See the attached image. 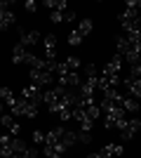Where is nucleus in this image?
<instances>
[{
	"instance_id": "obj_9",
	"label": "nucleus",
	"mask_w": 141,
	"mask_h": 158,
	"mask_svg": "<svg viewBox=\"0 0 141 158\" xmlns=\"http://www.w3.org/2000/svg\"><path fill=\"white\" fill-rule=\"evenodd\" d=\"M42 43H45V59L47 61H54V57H57V38L49 33V35H45Z\"/></svg>"
},
{
	"instance_id": "obj_5",
	"label": "nucleus",
	"mask_w": 141,
	"mask_h": 158,
	"mask_svg": "<svg viewBox=\"0 0 141 158\" xmlns=\"http://www.w3.org/2000/svg\"><path fill=\"white\" fill-rule=\"evenodd\" d=\"M141 130V118H132V120H129V123H127V127H125V130H120L122 132V142H129V139H134L136 137V132H139Z\"/></svg>"
},
{
	"instance_id": "obj_24",
	"label": "nucleus",
	"mask_w": 141,
	"mask_h": 158,
	"mask_svg": "<svg viewBox=\"0 0 141 158\" xmlns=\"http://www.w3.org/2000/svg\"><path fill=\"white\" fill-rule=\"evenodd\" d=\"M82 61L78 59V57H68L66 59V66H68V71H78V66H80Z\"/></svg>"
},
{
	"instance_id": "obj_28",
	"label": "nucleus",
	"mask_w": 141,
	"mask_h": 158,
	"mask_svg": "<svg viewBox=\"0 0 141 158\" xmlns=\"http://www.w3.org/2000/svg\"><path fill=\"white\" fill-rule=\"evenodd\" d=\"M125 7H129V10L139 12V7H141V0H127V5H125Z\"/></svg>"
},
{
	"instance_id": "obj_25",
	"label": "nucleus",
	"mask_w": 141,
	"mask_h": 158,
	"mask_svg": "<svg viewBox=\"0 0 141 158\" xmlns=\"http://www.w3.org/2000/svg\"><path fill=\"white\" fill-rule=\"evenodd\" d=\"M12 158H38V153H35V149H26V151H21V153H14Z\"/></svg>"
},
{
	"instance_id": "obj_6",
	"label": "nucleus",
	"mask_w": 141,
	"mask_h": 158,
	"mask_svg": "<svg viewBox=\"0 0 141 158\" xmlns=\"http://www.w3.org/2000/svg\"><path fill=\"white\" fill-rule=\"evenodd\" d=\"M122 85H127L132 99H141V78H132V76H127V78H122Z\"/></svg>"
},
{
	"instance_id": "obj_20",
	"label": "nucleus",
	"mask_w": 141,
	"mask_h": 158,
	"mask_svg": "<svg viewBox=\"0 0 141 158\" xmlns=\"http://www.w3.org/2000/svg\"><path fill=\"white\" fill-rule=\"evenodd\" d=\"M73 120H80V123H85V120H89V116H87V111H85V109L75 106V109H73Z\"/></svg>"
},
{
	"instance_id": "obj_2",
	"label": "nucleus",
	"mask_w": 141,
	"mask_h": 158,
	"mask_svg": "<svg viewBox=\"0 0 141 158\" xmlns=\"http://www.w3.org/2000/svg\"><path fill=\"white\" fill-rule=\"evenodd\" d=\"M10 7H12L10 0H2V2H0V31H7V28L14 24V12Z\"/></svg>"
},
{
	"instance_id": "obj_18",
	"label": "nucleus",
	"mask_w": 141,
	"mask_h": 158,
	"mask_svg": "<svg viewBox=\"0 0 141 158\" xmlns=\"http://www.w3.org/2000/svg\"><path fill=\"white\" fill-rule=\"evenodd\" d=\"M75 31L80 33L82 38H85V35H89V33H92V21H89V19H82L80 24H78V28H75Z\"/></svg>"
},
{
	"instance_id": "obj_7",
	"label": "nucleus",
	"mask_w": 141,
	"mask_h": 158,
	"mask_svg": "<svg viewBox=\"0 0 141 158\" xmlns=\"http://www.w3.org/2000/svg\"><path fill=\"white\" fill-rule=\"evenodd\" d=\"M120 69H122V57L115 54L113 59L104 66V76H120Z\"/></svg>"
},
{
	"instance_id": "obj_3",
	"label": "nucleus",
	"mask_w": 141,
	"mask_h": 158,
	"mask_svg": "<svg viewBox=\"0 0 141 158\" xmlns=\"http://www.w3.org/2000/svg\"><path fill=\"white\" fill-rule=\"evenodd\" d=\"M21 97L26 99V102H31V104L38 106L42 99H45V92H42L40 85H35V83H33V85H26L24 90H21Z\"/></svg>"
},
{
	"instance_id": "obj_12",
	"label": "nucleus",
	"mask_w": 141,
	"mask_h": 158,
	"mask_svg": "<svg viewBox=\"0 0 141 158\" xmlns=\"http://www.w3.org/2000/svg\"><path fill=\"white\" fill-rule=\"evenodd\" d=\"M49 19L54 24H61V21H73L75 19V12L68 7V10H61V12H49Z\"/></svg>"
},
{
	"instance_id": "obj_21",
	"label": "nucleus",
	"mask_w": 141,
	"mask_h": 158,
	"mask_svg": "<svg viewBox=\"0 0 141 158\" xmlns=\"http://www.w3.org/2000/svg\"><path fill=\"white\" fill-rule=\"evenodd\" d=\"M85 111H87V116H89V120H96L101 116V109H99V104H89L87 109H85Z\"/></svg>"
},
{
	"instance_id": "obj_17",
	"label": "nucleus",
	"mask_w": 141,
	"mask_h": 158,
	"mask_svg": "<svg viewBox=\"0 0 141 158\" xmlns=\"http://www.w3.org/2000/svg\"><path fill=\"white\" fill-rule=\"evenodd\" d=\"M45 7H49V12H61V10H68L66 0H45Z\"/></svg>"
},
{
	"instance_id": "obj_23",
	"label": "nucleus",
	"mask_w": 141,
	"mask_h": 158,
	"mask_svg": "<svg viewBox=\"0 0 141 158\" xmlns=\"http://www.w3.org/2000/svg\"><path fill=\"white\" fill-rule=\"evenodd\" d=\"M68 43H71V45H80V43H82V35L73 28V31L68 33Z\"/></svg>"
},
{
	"instance_id": "obj_35",
	"label": "nucleus",
	"mask_w": 141,
	"mask_h": 158,
	"mask_svg": "<svg viewBox=\"0 0 141 158\" xmlns=\"http://www.w3.org/2000/svg\"><path fill=\"white\" fill-rule=\"evenodd\" d=\"M0 113H2V104H0Z\"/></svg>"
},
{
	"instance_id": "obj_16",
	"label": "nucleus",
	"mask_w": 141,
	"mask_h": 158,
	"mask_svg": "<svg viewBox=\"0 0 141 158\" xmlns=\"http://www.w3.org/2000/svg\"><path fill=\"white\" fill-rule=\"evenodd\" d=\"M0 99H2V102H5L10 109L17 104V97H14V92L10 90V87H0Z\"/></svg>"
},
{
	"instance_id": "obj_19",
	"label": "nucleus",
	"mask_w": 141,
	"mask_h": 158,
	"mask_svg": "<svg viewBox=\"0 0 141 158\" xmlns=\"http://www.w3.org/2000/svg\"><path fill=\"white\" fill-rule=\"evenodd\" d=\"M122 109H125V111H132V113H136L139 111V102H136V99H122Z\"/></svg>"
},
{
	"instance_id": "obj_30",
	"label": "nucleus",
	"mask_w": 141,
	"mask_h": 158,
	"mask_svg": "<svg viewBox=\"0 0 141 158\" xmlns=\"http://www.w3.org/2000/svg\"><path fill=\"white\" fill-rule=\"evenodd\" d=\"M40 142H45V135H42L40 130H35L33 132V144H40Z\"/></svg>"
},
{
	"instance_id": "obj_32",
	"label": "nucleus",
	"mask_w": 141,
	"mask_h": 158,
	"mask_svg": "<svg viewBox=\"0 0 141 158\" xmlns=\"http://www.w3.org/2000/svg\"><path fill=\"white\" fill-rule=\"evenodd\" d=\"M92 125H94V120H85V123H82V132H89Z\"/></svg>"
},
{
	"instance_id": "obj_15",
	"label": "nucleus",
	"mask_w": 141,
	"mask_h": 158,
	"mask_svg": "<svg viewBox=\"0 0 141 158\" xmlns=\"http://www.w3.org/2000/svg\"><path fill=\"white\" fill-rule=\"evenodd\" d=\"M73 144H78V132L66 130L64 132V139H61V146H64V149H71Z\"/></svg>"
},
{
	"instance_id": "obj_11",
	"label": "nucleus",
	"mask_w": 141,
	"mask_h": 158,
	"mask_svg": "<svg viewBox=\"0 0 141 158\" xmlns=\"http://www.w3.org/2000/svg\"><path fill=\"white\" fill-rule=\"evenodd\" d=\"M59 85L78 87V85H80V76H78V71H68V73H64V76H59Z\"/></svg>"
},
{
	"instance_id": "obj_34",
	"label": "nucleus",
	"mask_w": 141,
	"mask_h": 158,
	"mask_svg": "<svg viewBox=\"0 0 141 158\" xmlns=\"http://www.w3.org/2000/svg\"><path fill=\"white\" fill-rule=\"evenodd\" d=\"M87 158H106V156H101V153H89Z\"/></svg>"
},
{
	"instance_id": "obj_10",
	"label": "nucleus",
	"mask_w": 141,
	"mask_h": 158,
	"mask_svg": "<svg viewBox=\"0 0 141 158\" xmlns=\"http://www.w3.org/2000/svg\"><path fill=\"white\" fill-rule=\"evenodd\" d=\"M21 40H19V45H24L28 50V47L31 45H35V43H38V40H40V33L38 31H24V28H21Z\"/></svg>"
},
{
	"instance_id": "obj_31",
	"label": "nucleus",
	"mask_w": 141,
	"mask_h": 158,
	"mask_svg": "<svg viewBox=\"0 0 141 158\" xmlns=\"http://www.w3.org/2000/svg\"><path fill=\"white\" fill-rule=\"evenodd\" d=\"M127 123H129L127 118H120V120H115V127H118V130H125V127H127Z\"/></svg>"
},
{
	"instance_id": "obj_27",
	"label": "nucleus",
	"mask_w": 141,
	"mask_h": 158,
	"mask_svg": "<svg viewBox=\"0 0 141 158\" xmlns=\"http://www.w3.org/2000/svg\"><path fill=\"white\" fill-rule=\"evenodd\" d=\"M12 125H14V118L10 116V113H2V127H7V130H10Z\"/></svg>"
},
{
	"instance_id": "obj_26",
	"label": "nucleus",
	"mask_w": 141,
	"mask_h": 158,
	"mask_svg": "<svg viewBox=\"0 0 141 158\" xmlns=\"http://www.w3.org/2000/svg\"><path fill=\"white\" fill-rule=\"evenodd\" d=\"M78 142H80V144H89V142H92V135H89V132H78Z\"/></svg>"
},
{
	"instance_id": "obj_8",
	"label": "nucleus",
	"mask_w": 141,
	"mask_h": 158,
	"mask_svg": "<svg viewBox=\"0 0 141 158\" xmlns=\"http://www.w3.org/2000/svg\"><path fill=\"white\" fill-rule=\"evenodd\" d=\"M31 80H33L35 85H47V83H52V73L49 71H40V69H31Z\"/></svg>"
},
{
	"instance_id": "obj_1",
	"label": "nucleus",
	"mask_w": 141,
	"mask_h": 158,
	"mask_svg": "<svg viewBox=\"0 0 141 158\" xmlns=\"http://www.w3.org/2000/svg\"><path fill=\"white\" fill-rule=\"evenodd\" d=\"M10 111H12V116H26V118H35V116H38V106L31 104V102H26V99L21 97V99H17V104H14Z\"/></svg>"
},
{
	"instance_id": "obj_4",
	"label": "nucleus",
	"mask_w": 141,
	"mask_h": 158,
	"mask_svg": "<svg viewBox=\"0 0 141 158\" xmlns=\"http://www.w3.org/2000/svg\"><path fill=\"white\" fill-rule=\"evenodd\" d=\"M12 61H14V64H33V61H35V54L28 52L24 45H14V50H12Z\"/></svg>"
},
{
	"instance_id": "obj_13",
	"label": "nucleus",
	"mask_w": 141,
	"mask_h": 158,
	"mask_svg": "<svg viewBox=\"0 0 141 158\" xmlns=\"http://www.w3.org/2000/svg\"><path fill=\"white\" fill-rule=\"evenodd\" d=\"M127 52H132V43L127 40V35H118L115 38V54L125 57Z\"/></svg>"
},
{
	"instance_id": "obj_22",
	"label": "nucleus",
	"mask_w": 141,
	"mask_h": 158,
	"mask_svg": "<svg viewBox=\"0 0 141 158\" xmlns=\"http://www.w3.org/2000/svg\"><path fill=\"white\" fill-rule=\"evenodd\" d=\"M12 139H14V137H12ZM0 156H5V158H12V156H14L12 142H10V144H2V146H0Z\"/></svg>"
},
{
	"instance_id": "obj_33",
	"label": "nucleus",
	"mask_w": 141,
	"mask_h": 158,
	"mask_svg": "<svg viewBox=\"0 0 141 158\" xmlns=\"http://www.w3.org/2000/svg\"><path fill=\"white\" fill-rule=\"evenodd\" d=\"M24 7H26L28 12H35V2H33V0H26V5H24Z\"/></svg>"
},
{
	"instance_id": "obj_29",
	"label": "nucleus",
	"mask_w": 141,
	"mask_h": 158,
	"mask_svg": "<svg viewBox=\"0 0 141 158\" xmlns=\"http://www.w3.org/2000/svg\"><path fill=\"white\" fill-rule=\"evenodd\" d=\"M45 156L47 158H64V153H57V151H52L49 146H45Z\"/></svg>"
},
{
	"instance_id": "obj_14",
	"label": "nucleus",
	"mask_w": 141,
	"mask_h": 158,
	"mask_svg": "<svg viewBox=\"0 0 141 158\" xmlns=\"http://www.w3.org/2000/svg\"><path fill=\"white\" fill-rule=\"evenodd\" d=\"M122 151H125V146H122V144H106L99 153H101V156H106V158H113V156H122Z\"/></svg>"
}]
</instances>
